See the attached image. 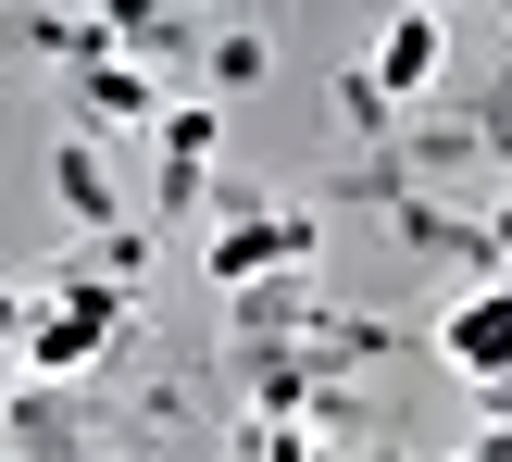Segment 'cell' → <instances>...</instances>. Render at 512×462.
Here are the masks:
<instances>
[{"label": "cell", "mask_w": 512, "mask_h": 462, "mask_svg": "<svg viewBox=\"0 0 512 462\" xmlns=\"http://www.w3.org/2000/svg\"><path fill=\"white\" fill-rule=\"evenodd\" d=\"M88 125H163V88H150L138 63L100 50V63H88Z\"/></svg>", "instance_id": "obj_7"}, {"label": "cell", "mask_w": 512, "mask_h": 462, "mask_svg": "<svg viewBox=\"0 0 512 462\" xmlns=\"http://www.w3.org/2000/svg\"><path fill=\"white\" fill-rule=\"evenodd\" d=\"M500 250H512V200H500Z\"/></svg>", "instance_id": "obj_8"}, {"label": "cell", "mask_w": 512, "mask_h": 462, "mask_svg": "<svg viewBox=\"0 0 512 462\" xmlns=\"http://www.w3.org/2000/svg\"><path fill=\"white\" fill-rule=\"evenodd\" d=\"M263 75H275V38H263V25H225V38H200V88H213V100L263 88Z\"/></svg>", "instance_id": "obj_5"}, {"label": "cell", "mask_w": 512, "mask_h": 462, "mask_svg": "<svg viewBox=\"0 0 512 462\" xmlns=\"http://www.w3.org/2000/svg\"><path fill=\"white\" fill-rule=\"evenodd\" d=\"M275 263H313V213H238V225H213V275L225 288H250V275H275Z\"/></svg>", "instance_id": "obj_3"}, {"label": "cell", "mask_w": 512, "mask_h": 462, "mask_svg": "<svg viewBox=\"0 0 512 462\" xmlns=\"http://www.w3.org/2000/svg\"><path fill=\"white\" fill-rule=\"evenodd\" d=\"M113 313H125V300H50V313L25 325V363H38V375H75V363H100Z\"/></svg>", "instance_id": "obj_4"}, {"label": "cell", "mask_w": 512, "mask_h": 462, "mask_svg": "<svg viewBox=\"0 0 512 462\" xmlns=\"http://www.w3.org/2000/svg\"><path fill=\"white\" fill-rule=\"evenodd\" d=\"M438 63H450V25L438 13H388V38H375V63H363V100H425Z\"/></svg>", "instance_id": "obj_2"}, {"label": "cell", "mask_w": 512, "mask_h": 462, "mask_svg": "<svg viewBox=\"0 0 512 462\" xmlns=\"http://www.w3.org/2000/svg\"><path fill=\"white\" fill-rule=\"evenodd\" d=\"M50 188H63L75 225H113V163H100V138H63V150H50Z\"/></svg>", "instance_id": "obj_6"}, {"label": "cell", "mask_w": 512, "mask_h": 462, "mask_svg": "<svg viewBox=\"0 0 512 462\" xmlns=\"http://www.w3.org/2000/svg\"><path fill=\"white\" fill-rule=\"evenodd\" d=\"M438 363L450 375H463V388H512V288H463V300H450V313H438Z\"/></svg>", "instance_id": "obj_1"}]
</instances>
